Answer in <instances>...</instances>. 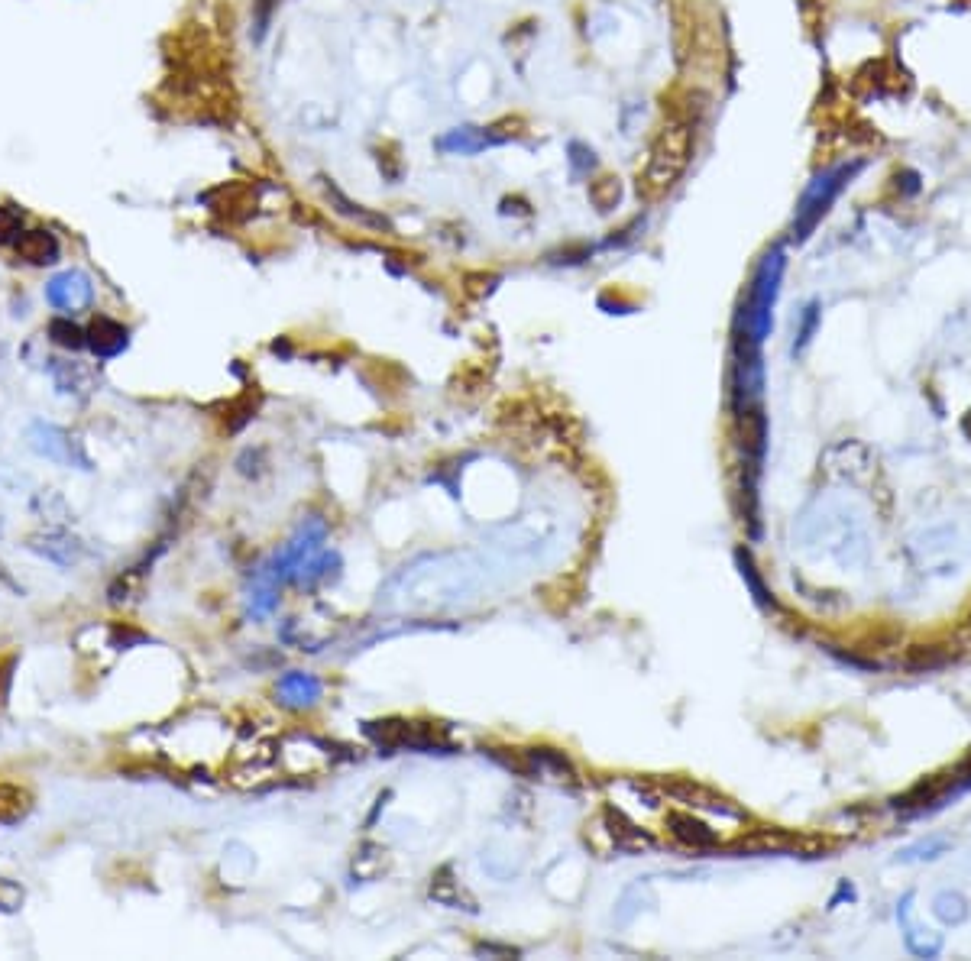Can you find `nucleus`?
<instances>
[{
  "mask_svg": "<svg viewBox=\"0 0 971 961\" xmlns=\"http://www.w3.org/2000/svg\"><path fill=\"white\" fill-rule=\"evenodd\" d=\"M693 156V123L690 120H667L658 140L651 143V156L645 175H641V188L651 198L667 195L670 188L680 182V175L687 172Z\"/></svg>",
  "mask_w": 971,
  "mask_h": 961,
  "instance_id": "f257e3e1",
  "label": "nucleus"
},
{
  "mask_svg": "<svg viewBox=\"0 0 971 961\" xmlns=\"http://www.w3.org/2000/svg\"><path fill=\"white\" fill-rule=\"evenodd\" d=\"M46 298L49 305L62 311H78L91 305V285L81 272H65V276H56L46 285Z\"/></svg>",
  "mask_w": 971,
  "mask_h": 961,
  "instance_id": "f03ea898",
  "label": "nucleus"
},
{
  "mask_svg": "<svg viewBox=\"0 0 971 961\" xmlns=\"http://www.w3.org/2000/svg\"><path fill=\"white\" fill-rule=\"evenodd\" d=\"M17 256L33 266H49L59 259V240L49 230H26L17 240Z\"/></svg>",
  "mask_w": 971,
  "mask_h": 961,
  "instance_id": "7ed1b4c3",
  "label": "nucleus"
},
{
  "mask_svg": "<svg viewBox=\"0 0 971 961\" xmlns=\"http://www.w3.org/2000/svg\"><path fill=\"white\" fill-rule=\"evenodd\" d=\"M88 347L94 350V356H101V360H111V356H117L123 347H127V327L111 321V318H98L88 331Z\"/></svg>",
  "mask_w": 971,
  "mask_h": 961,
  "instance_id": "20e7f679",
  "label": "nucleus"
},
{
  "mask_svg": "<svg viewBox=\"0 0 971 961\" xmlns=\"http://www.w3.org/2000/svg\"><path fill=\"white\" fill-rule=\"evenodd\" d=\"M33 793L23 784H4L0 780V826H17L33 813Z\"/></svg>",
  "mask_w": 971,
  "mask_h": 961,
  "instance_id": "39448f33",
  "label": "nucleus"
},
{
  "mask_svg": "<svg viewBox=\"0 0 971 961\" xmlns=\"http://www.w3.org/2000/svg\"><path fill=\"white\" fill-rule=\"evenodd\" d=\"M33 447L39 453H46V457L59 460V463H72V437L59 428H46V424H36L33 428Z\"/></svg>",
  "mask_w": 971,
  "mask_h": 961,
  "instance_id": "423d86ee",
  "label": "nucleus"
},
{
  "mask_svg": "<svg viewBox=\"0 0 971 961\" xmlns=\"http://www.w3.org/2000/svg\"><path fill=\"white\" fill-rule=\"evenodd\" d=\"M622 198V182L619 175H599L596 182L590 185V201L596 204V211H612L615 204Z\"/></svg>",
  "mask_w": 971,
  "mask_h": 961,
  "instance_id": "0eeeda50",
  "label": "nucleus"
},
{
  "mask_svg": "<svg viewBox=\"0 0 971 961\" xmlns=\"http://www.w3.org/2000/svg\"><path fill=\"white\" fill-rule=\"evenodd\" d=\"M49 337L56 340L59 347H65V350H81L88 343L85 331H81V327L75 321H68V318H56V321H52L49 324Z\"/></svg>",
  "mask_w": 971,
  "mask_h": 961,
  "instance_id": "6e6552de",
  "label": "nucleus"
},
{
  "mask_svg": "<svg viewBox=\"0 0 971 961\" xmlns=\"http://www.w3.org/2000/svg\"><path fill=\"white\" fill-rule=\"evenodd\" d=\"M314 693H318V686H314L311 677L295 674V677H285L282 680V696L289 699V703H308Z\"/></svg>",
  "mask_w": 971,
  "mask_h": 961,
  "instance_id": "1a4fd4ad",
  "label": "nucleus"
},
{
  "mask_svg": "<svg viewBox=\"0 0 971 961\" xmlns=\"http://www.w3.org/2000/svg\"><path fill=\"white\" fill-rule=\"evenodd\" d=\"M20 233H23V214L17 208H10V204H4V208H0V246L17 243Z\"/></svg>",
  "mask_w": 971,
  "mask_h": 961,
  "instance_id": "9d476101",
  "label": "nucleus"
},
{
  "mask_svg": "<svg viewBox=\"0 0 971 961\" xmlns=\"http://www.w3.org/2000/svg\"><path fill=\"white\" fill-rule=\"evenodd\" d=\"M20 903H23V890L13 881L0 877V910H17Z\"/></svg>",
  "mask_w": 971,
  "mask_h": 961,
  "instance_id": "9b49d317",
  "label": "nucleus"
},
{
  "mask_svg": "<svg viewBox=\"0 0 971 961\" xmlns=\"http://www.w3.org/2000/svg\"><path fill=\"white\" fill-rule=\"evenodd\" d=\"M279 0H256V36H263L269 30L272 10H276Z\"/></svg>",
  "mask_w": 971,
  "mask_h": 961,
  "instance_id": "f8f14e48",
  "label": "nucleus"
}]
</instances>
